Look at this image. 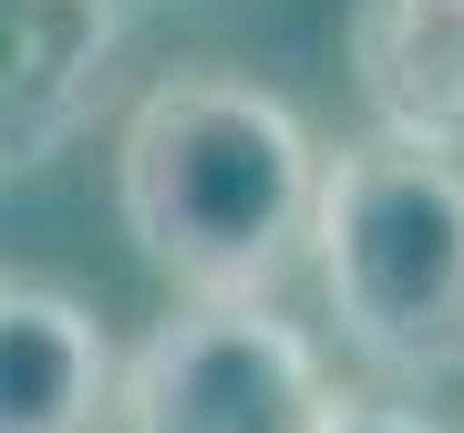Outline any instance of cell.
Returning <instances> with one entry per match:
<instances>
[{
  "label": "cell",
  "instance_id": "1",
  "mask_svg": "<svg viewBox=\"0 0 464 433\" xmlns=\"http://www.w3.org/2000/svg\"><path fill=\"white\" fill-rule=\"evenodd\" d=\"M114 197L145 268L186 300H279V279L310 258L320 145L268 83L176 63L114 134Z\"/></svg>",
  "mask_w": 464,
  "mask_h": 433
},
{
  "label": "cell",
  "instance_id": "2",
  "mask_svg": "<svg viewBox=\"0 0 464 433\" xmlns=\"http://www.w3.org/2000/svg\"><path fill=\"white\" fill-rule=\"evenodd\" d=\"M310 268L341 341L382 382L464 371V155L392 124L320 155Z\"/></svg>",
  "mask_w": 464,
  "mask_h": 433
},
{
  "label": "cell",
  "instance_id": "3",
  "mask_svg": "<svg viewBox=\"0 0 464 433\" xmlns=\"http://www.w3.org/2000/svg\"><path fill=\"white\" fill-rule=\"evenodd\" d=\"M331 371L279 300H186L114 361L124 433H310Z\"/></svg>",
  "mask_w": 464,
  "mask_h": 433
},
{
  "label": "cell",
  "instance_id": "4",
  "mask_svg": "<svg viewBox=\"0 0 464 433\" xmlns=\"http://www.w3.org/2000/svg\"><path fill=\"white\" fill-rule=\"evenodd\" d=\"M134 0H0V176H42L114 93Z\"/></svg>",
  "mask_w": 464,
  "mask_h": 433
},
{
  "label": "cell",
  "instance_id": "5",
  "mask_svg": "<svg viewBox=\"0 0 464 433\" xmlns=\"http://www.w3.org/2000/svg\"><path fill=\"white\" fill-rule=\"evenodd\" d=\"M114 341L72 289L0 279V433H103Z\"/></svg>",
  "mask_w": 464,
  "mask_h": 433
},
{
  "label": "cell",
  "instance_id": "6",
  "mask_svg": "<svg viewBox=\"0 0 464 433\" xmlns=\"http://www.w3.org/2000/svg\"><path fill=\"white\" fill-rule=\"evenodd\" d=\"M351 83H362L372 124L464 145V0H362Z\"/></svg>",
  "mask_w": 464,
  "mask_h": 433
},
{
  "label": "cell",
  "instance_id": "7",
  "mask_svg": "<svg viewBox=\"0 0 464 433\" xmlns=\"http://www.w3.org/2000/svg\"><path fill=\"white\" fill-rule=\"evenodd\" d=\"M310 433H444L423 402H382V392H331Z\"/></svg>",
  "mask_w": 464,
  "mask_h": 433
}]
</instances>
